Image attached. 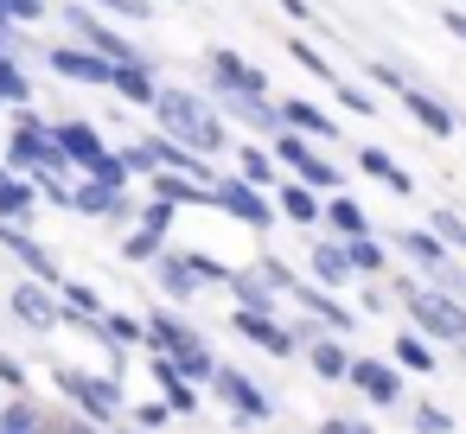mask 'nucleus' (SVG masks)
Listing matches in <instances>:
<instances>
[{"label":"nucleus","mask_w":466,"mask_h":434,"mask_svg":"<svg viewBox=\"0 0 466 434\" xmlns=\"http://www.w3.org/2000/svg\"><path fill=\"white\" fill-rule=\"evenodd\" d=\"M409 313H415V338H447V345H466V307L453 294H421V288H402Z\"/></svg>","instance_id":"obj_6"},{"label":"nucleus","mask_w":466,"mask_h":434,"mask_svg":"<svg viewBox=\"0 0 466 434\" xmlns=\"http://www.w3.org/2000/svg\"><path fill=\"white\" fill-rule=\"evenodd\" d=\"M26 217H33V186L26 179H0V224H14V230H26Z\"/></svg>","instance_id":"obj_25"},{"label":"nucleus","mask_w":466,"mask_h":434,"mask_svg":"<svg viewBox=\"0 0 466 434\" xmlns=\"http://www.w3.org/2000/svg\"><path fill=\"white\" fill-rule=\"evenodd\" d=\"M370 84H383V90H409V84H402V71H396V65H370Z\"/></svg>","instance_id":"obj_44"},{"label":"nucleus","mask_w":466,"mask_h":434,"mask_svg":"<svg viewBox=\"0 0 466 434\" xmlns=\"http://www.w3.org/2000/svg\"><path fill=\"white\" fill-rule=\"evenodd\" d=\"M345 377H351L370 402H383V409H396V402H402V377H396L383 358H351V364H345Z\"/></svg>","instance_id":"obj_14"},{"label":"nucleus","mask_w":466,"mask_h":434,"mask_svg":"<svg viewBox=\"0 0 466 434\" xmlns=\"http://www.w3.org/2000/svg\"><path fill=\"white\" fill-rule=\"evenodd\" d=\"M0 383H14V389H20V364H14V358H0Z\"/></svg>","instance_id":"obj_51"},{"label":"nucleus","mask_w":466,"mask_h":434,"mask_svg":"<svg viewBox=\"0 0 466 434\" xmlns=\"http://www.w3.org/2000/svg\"><path fill=\"white\" fill-rule=\"evenodd\" d=\"M460 351H466V345H460Z\"/></svg>","instance_id":"obj_53"},{"label":"nucleus","mask_w":466,"mask_h":434,"mask_svg":"<svg viewBox=\"0 0 466 434\" xmlns=\"http://www.w3.org/2000/svg\"><path fill=\"white\" fill-rule=\"evenodd\" d=\"M0 434H46L39 428V409L33 402H7V409H0Z\"/></svg>","instance_id":"obj_35"},{"label":"nucleus","mask_w":466,"mask_h":434,"mask_svg":"<svg viewBox=\"0 0 466 434\" xmlns=\"http://www.w3.org/2000/svg\"><path fill=\"white\" fill-rule=\"evenodd\" d=\"M71 211H84V217H128V192L122 186H103V179H84V186H71V198H65Z\"/></svg>","instance_id":"obj_17"},{"label":"nucleus","mask_w":466,"mask_h":434,"mask_svg":"<svg viewBox=\"0 0 466 434\" xmlns=\"http://www.w3.org/2000/svg\"><path fill=\"white\" fill-rule=\"evenodd\" d=\"M237 179L262 192V186L275 179V154H268V147H237Z\"/></svg>","instance_id":"obj_28"},{"label":"nucleus","mask_w":466,"mask_h":434,"mask_svg":"<svg viewBox=\"0 0 466 434\" xmlns=\"http://www.w3.org/2000/svg\"><path fill=\"white\" fill-rule=\"evenodd\" d=\"M0 179H7V167H0Z\"/></svg>","instance_id":"obj_52"},{"label":"nucleus","mask_w":466,"mask_h":434,"mask_svg":"<svg viewBox=\"0 0 466 434\" xmlns=\"http://www.w3.org/2000/svg\"><path fill=\"white\" fill-rule=\"evenodd\" d=\"M7 307H14V319L20 326H33V332H52L58 319H65V307L52 300V288H39V281H20L14 294H7Z\"/></svg>","instance_id":"obj_13"},{"label":"nucleus","mask_w":466,"mask_h":434,"mask_svg":"<svg viewBox=\"0 0 466 434\" xmlns=\"http://www.w3.org/2000/svg\"><path fill=\"white\" fill-rule=\"evenodd\" d=\"M58 300H65V313H71V319H90V326L103 319V300H96L84 281H58Z\"/></svg>","instance_id":"obj_30"},{"label":"nucleus","mask_w":466,"mask_h":434,"mask_svg":"<svg viewBox=\"0 0 466 434\" xmlns=\"http://www.w3.org/2000/svg\"><path fill=\"white\" fill-rule=\"evenodd\" d=\"M26 26V20H46V0H0V33H7V26Z\"/></svg>","instance_id":"obj_38"},{"label":"nucleus","mask_w":466,"mask_h":434,"mask_svg":"<svg viewBox=\"0 0 466 434\" xmlns=\"http://www.w3.org/2000/svg\"><path fill=\"white\" fill-rule=\"evenodd\" d=\"M230 326H237L249 345H262L268 358H294V345H300V338H294L275 313H256V307H237V313H230Z\"/></svg>","instance_id":"obj_10"},{"label":"nucleus","mask_w":466,"mask_h":434,"mask_svg":"<svg viewBox=\"0 0 466 434\" xmlns=\"http://www.w3.org/2000/svg\"><path fill=\"white\" fill-rule=\"evenodd\" d=\"M396 249H402V256H415L421 268H434V275H447L453 288H466V281H460V275L447 268V249H441V243H434L428 230H402V237H396Z\"/></svg>","instance_id":"obj_20"},{"label":"nucleus","mask_w":466,"mask_h":434,"mask_svg":"<svg viewBox=\"0 0 466 434\" xmlns=\"http://www.w3.org/2000/svg\"><path fill=\"white\" fill-rule=\"evenodd\" d=\"M167 224H173V205H160V198H154V205H147V224H141V230H160V237H167Z\"/></svg>","instance_id":"obj_45"},{"label":"nucleus","mask_w":466,"mask_h":434,"mask_svg":"<svg viewBox=\"0 0 466 434\" xmlns=\"http://www.w3.org/2000/svg\"><path fill=\"white\" fill-rule=\"evenodd\" d=\"M0 103H14V109L33 103V84H26V71H20L14 52H0Z\"/></svg>","instance_id":"obj_27"},{"label":"nucleus","mask_w":466,"mask_h":434,"mask_svg":"<svg viewBox=\"0 0 466 434\" xmlns=\"http://www.w3.org/2000/svg\"><path fill=\"white\" fill-rule=\"evenodd\" d=\"M275 154L294 167V186H307V192H339V167H332V160H319V147H313V141H300V135L275 128Z\"/></svg>","instance_id":"obj_7"},{"label":"nucleus","mask_w":466,"mask_h":434,"mask_svg":"<svg viewBox=\"0 0 466 434\" xmlns=\"http://www.w3.org/2000/svg\"><path fill=\"white\" fill-rule=\"evenodd\" d=\"M415 434H453V415L434 409V402H421V409H415Z\"/></svg>","instance_id":"obj_40"},{"label":"nucleus","mask_w":466,"mask_h":434,"mask_svg":"<svg viewBox=\"0 0 466 434\" xmlns=\"http://www.w3.org/2000/svg\"><path fill=\"white\" fill-rule=\"evenodd\" d=\"M339 103H345L351 116H377V103H370V90H351V84H345V90H339Z\"/></svg>","instance_id":"obj_43"},{"label":"nucleus","mask_w":466,"mask_h":434,"mask_svg":"<svg viewBox=\"0 0 466 434\" xmlns=\"http://www.w3.org/2000/svg\"><path fill=\"white\" fill-rule=\"evenodd\" d=\"M58 173V147H52V128L33 116V109H14V141H7V173Z\"/></svg>","instance_id":"obj_5"},{"label":"nucleus","mask_w":466,"mask_h":434,"mask_svg":"<svg viewBox=\"0 0 466 434\" xmlns=\"http://www.w3.org/2000/svg\"><path fill=\"white\" fill-rule=\"evenodd\" d=\"M52 147H58V160H65V167H84V173H90V179H103V186H128L122 154H109V147H103V135H96L90 122H58V128H52Z\"/></svg>","instance_id":"obj_2"},{"label":"nucleus","mask_w":466,"mask_h":434,"mask_svg":"<svg viewBox=\"0 0 466 434\" xmlns=\"http://www.w3.org/2000/svg\"><path fill=\"white\" fill-rule=\"evenodd\" d=\"M281 7H288V20H313V7H307V0H281Z\"/></svg>","instance_id":"obj_50"},{"label":"nucleus","mask_w":466,"mask_h":434,"mask_svg":"<svg viewBox=\"0 0 466 434\" xmlns=\"http://www.w3.org/2000/svg\"><path fill=\"white\" fill-rule=\"evenodd\" d=\"M288 52H294V65H300V71H313V77H319V84H332V65H326V58H319V52H313V45H307V39H294V45H288Z\"/></svg>","instance_id":"obj_39"},{"label":"nucleus","mask_w":466,"mask_h":434,"mask_svg":"<svg viewBox=\"0 0 466 434\" xmlns=\"http://www.w3.org/2000/svg\"><path fill=\"white\" fill-rule=\"evenodd\" d=\"M205 205H218V211H230L237 224H256V230L275 224V205H268L256 186H243V179H218V186H205Z\"/></svg>","instance_id":"obj_9"},{"label":"nucleus","mask_w":466,"mask_h":434,"mask_svg":"<svg viewBox=\"0 0 466 434\" xmlns=\"http://www.w3.org/2000/svg\"><path fill=\"white\" fill-rule=\"evenodd\" d=\"M345 364H351V351L339 338H313V370L319 377H345Z\"/></svg>","instance_id":"obj_34"},{"label":"nucleus","mask_w":466,"mask_h":434,"mask_svg":"<svg viewBox=\"0 0 466 434\" xmlns=\"http://www.w3.org/2000/svg\"><path fill=\"white\" fill-rule=\"evenodd\" d=\"M396 364L428 377V370H434V345H428V338H415V332H402V338H396Z\"/></svg>","instance_id":"obj_33"},{"label":"nucleus","mask_w":466,"mask_h":434,"mask_svg":"<svg viewBox=\"0 0 466 434\" xmlns=\"http://www.w3.org/2000/svg\"><path fill=\"white\" fill-rule=\"evenodd\" d=\"M0 249H14V256L33 268V281H39V288H58V281H65V275H58V262H52V249H46V243H33V237H26V230H14V224H0Z\"/></svg>","instance_id":"obj_15"},{"label":"nucleus","mask_w":466,"mask_h":434,"mask_svg":"<svg viewBox=\"0 0 466 434\" xmlns=\"http://www.w3.org/2000/svg\"><path fill=\"white\" fill-rule=\"evenodd\" d=\"M319 434H370V428H364V421H345V415H339V421H326Z\"/></svg>","instance_id":"obj_48"},{"label":"nucleus","mask_w":466,"mask_h":434,"mask_svg":"<svg viewBox=\"0 0 466 434\" xmlns=\"http://www.w3.org/2000/svg\"><path fill=\"white\" fill-rule=\"evenodd\" d=\"M160 256V230H135L128 237V262H154Z\"/></svg>","instance_id":"obj_41"},{"label":"nucleus","mask_w":466,"mask_h":434,"mask_svg":"<svg viewBox=\"0 0 466 434\" xmlns=\"http://www.w3.org/2000/svg\"><path fill=\"white\" fill-rule=\"evenodd\" d=\"M441 26H447L453 39H466V14H460V7H447V14H441Z\"/></svg>","instance_id":"obj_47"},{"label":"nucleus","mask_w":466,"mask_h":434,"mask_svg":"<svg viewBox=\"0 0 466 434\" xmlns=\"http://www.w3.org/2000/svg\"><path fill=\"white\" fill-rule=\"evenodd\" d=\"M154 198L179 211V205H205V186H198V179H186V173H154Z\"/></svg>","instance_id":"obj_26"},{"label":"nucleus","mask_w":466,"mask_h":434,"mask_svg":"<svg viewBox=\"0 0 466 434\" xmlns=\"http://www.w3.org/2000/svg\"><path fill=\"white\" fill-rule=\"evenodd\" d=\"M402 103H409V122H415V128H428L434 141H447V135H460V116H453L447 103H434L428 90H415V84H409V90H402Z\"/></svg>","instance_id":"obj_18"},{"label":"nucleus","mask_w":466,"mask_h":434,"mask_svg":"<svg viewBox=\"0 0 466 434\" xmlns=\"http://www.w3.org/2000/svg\"><path fill=\"white\" fill-rule=\"evenodd\" d=\"M319 217H326L345 243H351V237H370V217H364V205H358V198H339V192H332V198L319 205Z\"/></svg>","instance_id":"obj_22"},{"label":"nucleus","mask_w":466,"mask_h":434,"mask_svg":"<svg viewBox=\"0 0 466 434\" xmlns=\"http://www.w3.org/2000/svg\"><path fill=\"white\" fill-rule=\"evenodd\" d=\"M281 211H288L294 224H319V192H307V186H281Z\"/></svg>","instance_id":"obj_31"},{"label":"nucleus","mask_w":466,"mask_h":434,"mask_svg":"<svg viewBox=\"0 0 466 434\" xmlns=\"http://www.w3.org/2000/svg\"><path fill=\"white\" fill-rule=\"evenodd\" d=\"M288 294H300V307H313V313H319V319H326L332 332H351V326H358V313H351V307H339V300H332L326 288H300V281H294Z\"/></svg>","instance_id":"obj_23"},{"label":"nucleus","mask_w":466,"mask_h":434,"mask_svg":"<svg viewBox=\"0 0 466 434\" xmlns=\"http://www.w3.org/2000/svg\"><path fill=\"white\" fill-rule=\"evenodd\" d=\"M154 116H160V128H167V141H179V147H192V154H224V116H211L198 96H186V90H160L154 96Z\"/></svg>","instance_id":"obj_1"},{"label":"nucleus","mask_w":466,"mask_h":434,"mask_svg":"<svg viewBox=\"0 0 466 434\" xmlns=\"http://www.w3.org/2000/svg\"><path fill=\"white\" fill-rule=\"evenodd\" d=\"M52 434H103L96 421H52Z\"/></svg>","instance_id":"obj_49"},{"label":"nucleus","mask_w":466,"mask_h":434,"mask_svg":"<svg viewBox=\"0 0 466 434\" xmlns=\"http://www.w3.org/2000/svg\"><path fill=\"white\" fill-rule=\"evenodd\" d=\"M428 224H434V230H428L434 243H453V249H466V224H460L447 205H434V217H428Z\"/></svg>","instance_id":"obj_37"},{"label":"nucleus","mask_w":466,"mask_h":434,"mask_svg":"<svg viewBox=\"0 0 466 434\" xmlns=\"http://www.w3.org/2000/svg\"><path fill=\"white\" fill-rule=\"evenodd\" d=\"M135 409H141V428H160L167 421V402H135Z\"/></svg>","instance_id":"obj_46"},{"label":"nucleus","mask_w":466,"mask_h":434,"mask_svg":"<svg viewBox=\"0 0 466 434\" xmlns=\"http://www.w3.org/2000/svg\"><path fill=\"white\" fill-rule=\"evenodd\" d=\"M313 275H319L326 288L351 281V268H345V249H339V243H319V249H313Z\"/></svg>","instance_id":"obj_32"},{"label":"nucleus","mask_w":466,"mask_h":434,"mask_svg":"<svg viewBox=\"0 0 466 434\" xmlns=\"http://www.w3.org/2000/svg\"><path fill=\"white\" fill-rule=\"evenodd\" d=\"M96 332H103L109 345H135V338H141V319H128V313H103Z\"/></svg>","instance_id":"obj_36"},{"label":"nucleus","mask_w":466,"mask_h":434,"mask_svg":"<svg viewBox=\"0 0 466 434\" xmlns=\"http://www.w3.org/2000/svg\"><path fill=\"white\" fill-rule=\"evenodd\" d=\"M141 338H154V345H160V358H167L186 383H211L218 358H211V351H205V338H198L192 326H179L173 313H154V319L141 326Z\"/></svg>","instance_id":"obj_3"},{"label":"nucleus","mask_w":466,"mask_h":434,"mask_svg":"<svg viewBox=\"0 0 466 434\" xmlns=\"http://www.w3.org/2000/svg\"><path fill=\"white\" fill-rule=\"evenodd\" d=\"M275 128H288V135H300V141H332V135H339V122H332L319 103H300V96L275 103Z\"/></svg>","instance_id":"obj_12"},{"label":"nucleus","mask_w":466,"mask_h":434,"mask_svg":"<svg viewBox=\"0 0 466 434\" xmlns=\"http://www.w3.org/2000/svg\"><path fill=\"white\" fill-rule=\"evenodd\" d=\"M58 389H65V396H71V402H77V409H84L90 421H109L116 409H128V402H122V383H116V377H84V370H58Z\"/></svg>","instance_id":"obj_8"},{"label":"nucleus","mask_w":466,"mask_h":434,"mask_svg":"<svg viewBox=\"0 0 466 434\" xmlns=\"http://www.w3.org/2000/svg\"><path fill=\"white\" fill-rule=\"evenodd\" d=\"M46 65H52L58 77H71V84H103V90H109V65H103L96 52H84V45H52Z\"/></svg>","instance_id":"obj_16"},{"label":"nucleus","mask_w":466,"mask_h":434,"mask_svg":"<svg viewBox=\"0 0 466 434\" xmlns=\"http://www.w3.org/2000/svg\"><path fill=\"white\" fill-rule=\"evenodd\" d=\"M205 71H211V84H218V103H230V109H256L262 96H268V71H256L243 52H230V45H211L205 52Z\"/></svg>","instance_id":"obj_4"},{"label":"nucleus","mask_w":466,"mask_h":434,"mask_svg":"<svg viewBox=\"0 0 466 434\" xmlns=\"http://www.w3.org/2000/svg\"><path fill=\"white\" fill-rule=\"evenodd\" d=\"M154 383H160V402H167V415H192L198 409V389L167 364V358H154Z\"/></svg>","instance_id":"obj_21"},{"label":"nucleus","mask_w":466,"mask_h":434,"mask_svg":"<svg viewBox=\"0 0 466 434\" xmlns=\"http://www.w3.org/2000/svg\"><path fill=\"white\" fill-rule=\"evenodd\" d=\"M358 167H364V173H370L377 186H390V192H402V198L415 192V179H409V173H402V167H396V160H390L383 147H364V154H358Z\"/></svg>","instance_id":"obj_24"},{"label":"nucleus","mask_w":466,"mask_h":434,"mask_svg":"<svg viewBox=\"0 0 466 434\" xmlns=\"http://www.w3.org/2000/svg\"><path fill=\"white\" fill-rule=\"evenodd\" d=\"M109 90H116L122 103H147V109H154V96H160L154 65H109Z\"/></svg>","instance_id":"obj_19"},{"label":"nucleus","mask_w":466,"mask_h":434,"mask_svg":"<svg viewBox=\"0 0 466 434\" xmlns=\"http://www.w3.org/2000/svg\"><path fill=\"white\" fill-rule=\"evenodd\" d=\"M103 14H122V20H147L154 14V0H96Z\"/></svg>","instance_id":"obj_42"},{"label":"nucleus","mask_w":466,"mask_h":434,"mask_svg":"<svg viewBox=\"0 0 466 434\" xmlns=\"http://www.w3.org/2000/svg\"><path fill=\"white\" fill-rule=\"evenodd\" d=\"M339 249H345V268H351V275H377V268H383V243H377V237H351V243H339Z\"/></svg>","instance_id":"obj_29"},{"label":"nucleus","mask_w":466,"mask_h":434,"mask_svg":"<svg viewBox=\"0 0 466 434\" xmlns=\"http://www.w3.org/2000/svg\"><path fill=\"white\" fill-rule=\"evenodd\" d=\"M211 389H218V396H224V402L243 415V421H262V415H275V402H268V396H262V389H256L243 370H230V364H218V370H211Z\"/></svg>","instance_id":"obj_11"}]
</instances>
